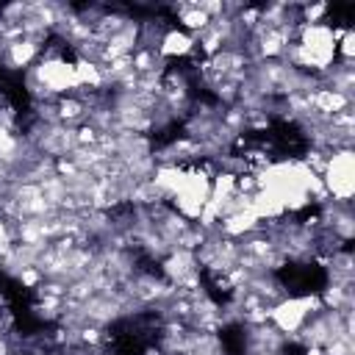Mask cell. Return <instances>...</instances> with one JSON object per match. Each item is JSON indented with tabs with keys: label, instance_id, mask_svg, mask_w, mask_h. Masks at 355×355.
<instances>
[{
	"label": "cell",
	"instance_id": "1",
	"mask_svg": "<svg viewBox=\"0 0 355 355\" xmlns=\"http://www.w3.org/2000/svg\"><path fill=\"white\" fill-rule=\"evenodd\" d=\"M275 280L288 297H311L327 291L330 275L319 261H286L275 269Z\"/></svg>",
	"mask_w": 355,
	"mask_h": 355
}]
</instances>
